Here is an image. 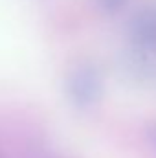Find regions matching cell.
Here are the masks:
<instances>
[{
    "label": "cell",
    "instance_id": "obj_3",
    "mask_svg": "<svg viewBox=\"0 0 156 158\" xmlns=\"http://www.w3.org/2000/svg\"><path fill=\"white\" fill-rule=\"evenodd\" d=\"M96 4L103 13L114 15V13H117L119 9H123L129 4V0H96Z\"/></svg>",
    "mask_w": 156,
    "mask_h": 158
},
{
    "label": "cell",
    "instance_id": "obj_4",
    "mask_svg": "<svg viewBox=\"0 0 156 158\" xmlns=\"http://www.w3.org/2000/svg\"><path fill=\"white\" fill-rule=\"evenodd\" d=\"M145 140L149 142V145L156 149V121H151L145 129Z\"/></svg>",
    "mask_w": 156,
    "mask_h": 158
},
{
    "label": "cell",
    "instance_id": "obj_1",
    "mask_svg": "<svg viewBox=\"0 0 156 158\" xmlns=\"http://www.w3.org/2000/svg\"><path fill=\"white\" fill-rule=\"evenodd\" d=\"M66 94L77 109L94 107L103 96V77L90 63L76 64L66 77Z\"/></svg>",
    "mask_w": 156,
    "mask_h": 158
},
{
    "label": "cell",
    "instance_id": "obj_2",
    "mask_svg": "<svg viewBox=\"0 0 156 158\" xmlns=\"http://www.w3.org/2000/svg\"><path fill=\"white\" fill-rule=\"evenodd\" d=\"M129 52L156 61V4L140 7L127 24Z\"/></svg>",
    "mask_w": 156,
    "mask_h": 158
}]
</instances>
